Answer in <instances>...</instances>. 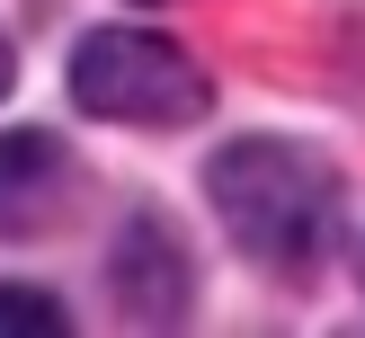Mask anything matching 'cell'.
<instances>
[{"label":"cell","instance_id":"1","mask_svg":"<svg viewBox=\"0 0 365 338\" xmlns=\"http://www.w3.org/2000/svg\"><path fill=\"white\" fill-rule=\"evenodd\" d=\"M205 196L223 213V231L277 276H303V267L330 258L339 241V169L312 152V142H223L205 169Z\"/></svg>","mask_w":365,"mask_h":338},{"label":"cell","instance_id":"2","mask_svg":"<svg viewBox=\"0 0 365 338\" xmlns=\"http://www.w3.org/2000/svg\"><path fill=\"white\" fill-rule=\"evenodd\" d=\"M71 107L107 125H196L214 107L205 71L152 27H98L71 45Z\"/></svg>","mask_w":365,"mask_h":338},{"label":"cell","instance_id":"3","mask_svg":"<svg viewBox=\"0 0 365 338\" xmlns=\"http://www.w3.org/2000/svg\"><path fill=\"white\" fill-rule=\"evenodd\" d=\"M107 285H116V302H125L134 320L170 329V320H187L196 267H187V249L170 241V223H160V213H134V223L116 231V258H107Z\"/></svg>","mask_w":365,"mask_h":338},{"label":"cell","instance_id":"4","mask_svg":"<svg viewBox=\"0 0 365 338\" xmlns=\"http://www.w3.org/2000/svg\"><path fill=\"white\" fill-rule=\"evenodd\" d=\"M71 205V152L45 125L0 134V241H36L53 213Z\"/></svg>","mask_w":365,"mask_h":338},{"label":"cell","instance_id":"5","mask_svg":"<svg viewBox=\"0 0 365 338\" xmlns=\"http://www.w3.org/2000/svg\"><path fill=\"white\" fill-rule=\"evenodd\" d=\"M71 312L45 294V285H0V338H63Z\"/></svg>","mask_w":365,"mask_h":338},{"label":"cell","instance_id":"6","mask_svg":"<svg viewBox=\"0 0 365 338\" xmlns=\"http://www.w3.org/2000/svg\"><path fill=\"white\" fill-rule=\"evenodd\" d=\"M9 71H18V63H9V36H0V98H9Z\"/></svg>","mask_w":365,"mask_h":338},{"label":"cell","instance_id":"7","mask_svg":"<svg viewBox=\"0 0 365 338\" xmlns=\"http://www.w3.org/2000/svg\"><path fill=\"white\" fill-rule=\"evenodd\" d=\"M143 9H152V0H143Z\"/></svg>","mask_w":365,"mask_h":338}]
</instances>
